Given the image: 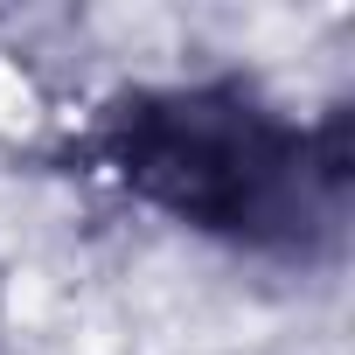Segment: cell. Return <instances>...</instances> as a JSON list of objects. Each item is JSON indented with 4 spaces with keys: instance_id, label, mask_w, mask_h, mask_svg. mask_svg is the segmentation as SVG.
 Listing matches in <instances>:
<instances>
[{
    "instance_id": "obj_1",
    "label": "cell",
    "mask_w": 355,
    "mask_h": 355,
    "mask_svg": "<svg viewBox=\"0 0 355 355\" xmlns=\"http://www.w3.org/2000/svg\"><path fill=\"white\" fill-rule=\"evenodd\" d=\"M98 160L132 202L251 251H306L313 230H334L348 182L341 139L251 84L132 91L105 112Z\"/></svg>"
}]
</instances>
